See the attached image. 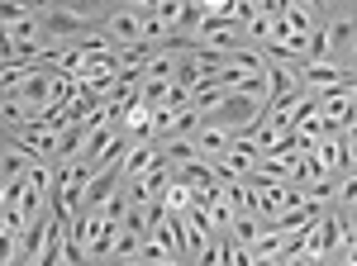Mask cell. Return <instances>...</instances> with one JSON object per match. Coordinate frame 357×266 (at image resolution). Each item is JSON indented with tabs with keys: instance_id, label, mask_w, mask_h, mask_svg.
Instances as JSON below:
<instances>
[{
	"instance_id": "9",
	"label": "cell",
	"mask_w": 357,
	"mask_h": 266,
	"mask_svg": "<svg viewBox=\"0 0 357 266\" xmlns=\"http://www.w3.org/2000/svg\"><path fill=\"white\" fill-rule=\"evenodd\" d=\"M205 214H210V224H215V233H220V238H224V233H234V219H238V210H234V200H229L224 190L210 200V210H205Z\"/></svg>"
},
{
	"instance_id": "14",
	"label": "cell",
	"mask_w": 357,
	"mask_h": 266,
	"mask_svg": "<svg viewBox=\"0 0 357 266\" xmlns=\"http://www.w3.org/2000/svg\"><path fill=\"white\" fill-rule=\"evenodd\" d=\"M281 266H319V262H314V257L301 247V252H286V257H281Z\"/></svg>"
},
{
	"instance_id": "3",
	"label": "cell",
	"mask_w": 357,
	"mask_h": 266,
	"mask_svg": "<svg viewBox=\"0 0 357 266\" xmlns=\"http://www.w3.org/2000/svg\"><path fill=\"white\" fill-rule=\"evenodd\" d=\"M96 24L114 38L119 53L148 43V33H143V5H96Z\"/></svg>"
},
{
	"instance_id": "16",
	"label": "cell",
	"mask_w": 357,
	"mask_h": 266,
	"mask_svg": "<svg viewBox=\"0 0 357 266\" xmlns=\"http://www.w3.org/2000/svg\"><path fill=\"white\" fill-rule=\"evenodd\" d=\"M353 228H357V210H353Z\"/></svg>"
},
{
	"instance_id": "2",
	"label": "cell",
	"mask_w": 357,
	"mask_h": 266,
	"mask_svg": "<svg viewBox=\"0 0 357 266\" xmlns=\"http://www.w3.org/2000/svg\"><path fill=\"white\" fill-rule=\"evenodd\" d=\"M0 29H5V38H0V43H20V48H53V43H48V29H43V19H38V5L10 0V5L0 10Z\"/></svg>"
},
{
	"instance_id": "11",
	"label": "cell",
	"mask_w": 357,
	"mask_h": 266,
	"mask_svg": "<svg viewBox=\"0 0 357 266\" xmlns=\"http://www.w3.org/2000/svg\"><path fill=\"white\" fill-rule=\"evenodd\" d=\"M252 252H257V257H286V233H281L276 224H267V228L257 233V242H252Z\"/></svg>"
},
{
	"instance_id": "6",
	"label": "cell",
	"mask_w": 357,
	"mask_h": 266,
	"mask_svg": "<svg viewBox=\"0 0 357 266\" xmlns=\"http://www.w3.org/2000/svg\"><path fill=\"white\" fill-rule=\"evenodd\" d=\"M234 138H238V133H229V129H215V124H200V133H195V148H200V157L220 162L224 152L234 148Z\"/></svg>"
},
{
	"instance_id": "13",
	"label": "cell",
	"mask_w": 357,
	"mask_h": 266,
	"mask_svg": "<svg viewBox=\"0 0 357 266\" xmlns=\"http://www.w3.org/2000/svg\"><path fill=\"white\" fill-rule=\"evenodd\" d=\"M162 205L172 214H191V186H186V181H172V186L162 190Z\"/></svg>"
},
{
	"instance_id": "10",
	"label": "cell",
	"mask_w": 357,
	"mask_h": 266,
	"mask_svg": "<svg viewBox=\"0 0 357 266\" xmlns=\"http://www.w3.org/2000/svg\"><path fill=\"white\" fill-rule=\"evenodd\" d=\"M333 210H343V214L357 210V171H343L333 181Z\"/></svg>"
},
{
	"instance_id": "4",
	"label": "cell",
	"mask_w": 357,
	"mask_h": 266,
	"mask_svg": "<svg viewBox=\"0 0 357 266\" xmlns=\"http://www.w3.org/2000/svg\"><path fill=\"white\" fill-rule=\"evenodd\" d=\"M281 19H286V29H291L296 38H310V33L319 29V5H305V0H286V5H281Z\"/></svg>"
},
{
	"instance_id": "5",
	"label": "cell",
	"mask_w": 357,
	"mask_h": 266,
	"mask_svg": "<svg viewBox=\"0 0 357 266\" xmlns=\"http://www.w3.org/2000/svg\"><path fill=\"white\" fill-rule=\"evenodd\" d=\"M0 186H20V181H24L29 176V166H38V162L29 157L24 148H20V143H10V138H5V152H0Z\"/></svg>"
},
{
	"instance_id": "7",
	"label": "cell",
	"mask_w": 357,
	"mask_h": 266,
	"mask_svg": "<svg viewBox=\"0 0 357 266\" xmlns=\"http://www.w3.org/2000/svg\"><path fill=\"white\" fill-rule=\"evenodd\" d=\"M158 162H162L158 143H138V148H129V157L119 162V171H124V181H134V176H143V171H153Z\"/></svg>"
},
{
	"instance_id": "15",
	"label": "cell",
	"mask_w": 357,
	"mask_h": 266,
	"mask_svg": "<svg viewBox=\"0 0 357 266\" xmlns=\"http://www.w3.org/2000/svg\"><path fill=\"white\" fill-rule=\"evenodd\" d=\"M82 266H100V262H82Z\"/></svg>"
},
{
	"instance_id": "8",
	"label": "cell",
	"mask_w": 357,
	"mask_h": 266,
	"mask_svg": "<svg viewBox=\"0 0 357 266\" xmlns=\"http://www.w3.org/2000/svg\"><path fill=\"white\" fill-rule=\"evenodd\" d=\"M158 152H162V162L172 166V171H181L186 162H195V157H200L195 138H162V143H158Z\"/></svg>"
},
{
	"instance_id": "1",
	"label": "cell",
	"mask_w": 357,
	"mask_h": 266,
	"mask_svg": "<svg viewBox=\"0 0 357 266\" xmlns=\"http://www.w3.org/2000/svg\"><path fill=\"white\" fill-rule=\"evenodd\" d=\"M319 24L329 38V62L348 67L357 53V5H319Z\"/></svg>"
},
{
	"instance_id": "12",
	"label": "cell",
	"mask_w": 357,
	"mask_h": 266,
	"mask_svg": "<svg viewBox=\"0 0 357 266\" xmlns=\"http://www.w3.org/2000/svg\"><path fill=\"white\" fill-rule=\"evenodd\" d=\"M262 228H267V224H262L257 214H238V219H234V233H229V238H238V242H243V247H252Z\"/></svg>"
}]
</instances>
